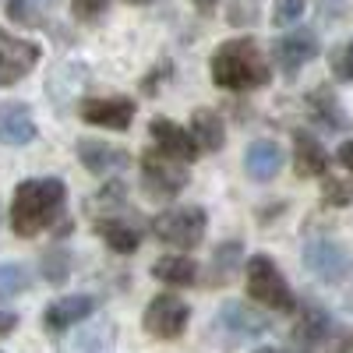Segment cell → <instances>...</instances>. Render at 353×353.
<instances>
[{
  "label": "cell",
  "mask_w": 353,
  "mask_h": 353,
  "mask_svg": "<svg viewBox=\"0 0 353 353\" xmlns=\"http://www.w3.org/2000/svg\"><path fill=\"white\" fill-rule=\"evenodd\" d=\"M272 57H276V64L286 78H293L304 64H311L314 57H318V36L311 32V28H297V32H286L276 39L272 46Z\"/></svg>",
  "instance_id": "7c38bea8"
},
{
  "label": "cell",
  "mask_w": 353,
  "mask_h": 353,
  "mask_svg": "<svg viewBox=\"0 0 353 353\" xmlns=\"http://www.w3.org/2000/svg\"><path fill=\"white\" fill-rule=\"evenodd\" d=\"M336 353H353V336H346V339H339V346H336Z\"/></svg>",
  "instance_id": "d6a6232c"
},
{
  "label": "cell",
  "mask_w": 353,
  "mask_h": 353,
  "mask_svg": "<svg viewBox=\"0 0 353 353\" xmlns=\"http://www.w3.org/2000/svg\"><path fill=\"white\" fill-rule=\"evenodd\" d=\"M113 346H117V325L113 321H96V325H85L74 339H68L61 353H113Z\"/></svg>",
  "instance_id": "d6986e66"
},
{
  "label": "cell",
  "mask_w": 353,
  "mask_h": 353,
  "mask_svg": "<svg viewBox=\"0 0 353 353\" xmlns=\"http://www.w3.org/2000/svg\"><path fill=\"white\" fill-rule=\"evenodd\" d=\"M254 353H286V350H279V346H258Z\"/></svg>",
  "instance_id": "e575fe53"
},
{
  "label": "cell",
  "mask_w": 353,
  "mask_h": 353,
  "mask_svg": "<svg viewBox=\"0 0 353 353\" xmlns=\"http://www.w3.org/2000/svg\"><path fill=\"white\" fill-rule=\"evenodd\" d=\"M329 64H332V74H336L339 81H353V39L332 50Z\"/></svg>",
  "instance_id": "83f0119b"
},
{
  "label": "cell",
  "mask_w": 353,
  "mask_h": 353,
  "mask_svg": "<svg viewBox=\"0 0 353 353\" xmlns=\"http://www.w3.org/2000/svg\"><path fill=\"white\" fill-rule=\"evenodd\" d=\"M332 332H336V325H332V314H329L325 307H304L297 329H293V343H297L301 350H304V346L314 350V346H321V343H329Z\"/></svg>",
  "instance_id": "ac0fdd59"
},
{
  "label": "cell",
  "mask_w": 353,
  "mask_h": 353,
  "mask_svg": "<svg viewBox=\"0 0 353 353\" xmlns=\"http://www.w3.org/2000/svg\"><path fill=\"white\" fill-rule=\"evenodd\" d=\"M106 8H110V0H74V4H71L78 21H96Z\"/></svg>",
  "instance_id": "f546056e"
},
{
  "label": "cell",
  "mask_w": 353,
  "mask_h": 353,
  "mask_svg": "<svg viewBox=\"0 0 353 353\" xmlns=\"http://www.w3.org/2000/svg\"><path fill=\"white\" fill-rule=\"evenodd\" d=\"M191 138L198 141L201 152H219L223 141H226V128H223V117L209 106H201L191 113Z\"/></svg>",
  "instance_id": "44dd1931"
},
{
  "label": "cell",
  "mask_w": 353,
  "mask_h": 353,
  "mask_svg": "<svg viewBox=\"0 0 353 353\" xmlns=\"http://www.w3.org/2000/svg\"><path fill=\"white\" fill-rule=\"evenodd\" d=\"M149 134L156 141V149L166 152L170 159H181V163H194L201 156L198 149V141L191 138V131H184L181 124H173L170 117H152V124H149Z\"/></svg>",
  "instance_id": "4fadbf2b"
},
{
  "label": "cell",
  "mask_w": 353,
  "mask_h": 353,
  "mask_svg": "<svg viewBox=\"0 0 353 353\" xmlns=\"http://www.w3.org/2000/svg\"><path fill=\"white\" fill-rule=\"evenodd\" d=\"M293 170L304 181H311V176H329V152L307 131H293Z\"/></svg>",
  "instance_id": "9a60e30c"
},
{
  "label": "cell",
  "mask_w": 353,
  "mask_h": 353,
  "mask_svg": "<svg viewBox=\"0 0 353 353\" xmlns=\"http://www.w3.org/2000/svg\"><path fill=\"white\" fill-rule=\"evenodd\" d=\"M188 321H191V307L176 297V293H159V297H152L149 307H145V314H141L145 332L156 336V339H176V336H184Z\"/></svg>",
  "instance_id": "ba28073f"
},
{
  "label": "cell",
  "mask_w": 353,
  "mask_h": 353,
  "mask_svg": "<svg viewBox=\"0 0 353 353\" xmlns=\"http://www.w3.org/2000/svg\"><path fill=\"white\" fill-rule=\"evenodd\" d=\"M32 286V276H28L25 265L18 261H0V301H11L18 293H25Z\"/></svg>",
  "instance_id": "d4e9b609"
},
{
  "label": "cell",
  "mask_w": 353,
  "mask_h": 353,
  "mask_svg": "<svg viewBox=\"0 0 353 353\" xmlns=\"http://www.w3.org/2000/svg\"><path fill=\"white\" fill-rule=\"evenodd\" d=\"M74 152H78L81 166L88 173H96V176H113V173H121V170L131 166V152L128 149H121V145H106L99 138H78Z\"/></svg>",
  "instance_id": "8fae6325"
},
{
  "label": "cell",
  "mask_w": 353,
  "mask_h": 353,
  "mask_svg": "<svg viewBox=\"0 0 353 353\" xmlns=\"http://www.w3.org/2000/svg\"><path fill=\"white\" fill-rule=\"evenodd\" d=\"M205 230H209V212L201 205H173L152 219V233L176 251H194L205 241Z\"/></svg>",
  "instance_id": "277c9868"
},
{
  "label": "cell",
  "mask_w": 353,
  "mask_h": 353,
  "mask_svg": "<svg viewBox=\"0 0 353 353\" xmlns=\"http://www.w3.org/2000/svg\"><path fill=\"white\" fill-rule=\"evenodd\" d=\"M212 81L226 92H251V88H261L272 81V68L261 57L258 43L241 36V39H226L216 46L212 61H209Z\"/></svg>",
  "instance_id": "7a4b0ae2"
},
{
  "label": "cell",
  "mask_w": 353,
  "mask_h": 353,
  "mask_svg": "<svg viewBox=\"0 0 353 353\" xmlns=\"http://www.w3.org/2000/svg\"><path fill=\"white\" fill-rule=\"evenodd\" d=\"M321 201H325L329 209H346L353 201V184L339 181V176H321Z\"/></svg>",
  "instance_id": "4316f807"
},
{
  "label": "cell",
  "mask_w": 353,
  "mask_h": 353,
  "mask_svg": "<svg viewBox=\"0 0 353 353\" xmlns=\"http://www.w3.org/2000/svg\"><path fill=\"white\" fill-rule=\"evenodd\" d=\"M43 276H46V283H53V286L68 283V276H71V251H68V248H50V251L43 254Z\"/></svg>",
  "instance_id": "484cf974"
},
{
  "label": "cell",
  "mask_w": 353,
  "mask_h": 353,
  "mask_svg": "<svg viewBox=\"0 0 353 353\" xmlns=\"http://www.w3.org/2000/svg\"><path fill=\"white\" fill-rule=\"evenodd\" d=\"M307 8V0H276V8H272V21L283 28V25H293Z\"/></svg>",
  "instance_id": "f1b7e54d"
},
{
  "label": "cell",
  "mask_w": 353,
  "mask_h": 353,
  "mask_svg": "<svg viewBox=\"0 0 353 353\" xmlns=\"http://www.w3.org/2000/svg\"><path fill=\"white\" fill-rule=\"evenodd\" d=\"M36 138V117L25 103L0 106V141L4 145H28Z\"/></svg>",
  "instance_id": "e0dca14e"
},
{
  "label": "cell",
  "mask_w": 353,
  "mask_h": 353,
  "mask_svg": "<svg viewBox=\"0 0 353 353\" xmlns=\"http://www.w3.org/2000/svg\"><path fill=\"white\" fill-rule=\"evenodd\" d=\"M39 43L11 36L8 28H0V88H8L14 81H21L28 71L39 64Z\"/></svg>",
  "instance_id": "9c48e42d"
},
{
  "label": "cell",
  "mask_w": 353,
  "mask_h": 353,
  "mask_svg": "<svg viewBox=\"0 0 353 353\" xmlns=\"http://www.w3.org/2000/svg\"><path fill=\"white\" fill-rule=\"evenodd\" d=\"M14 325H18V314H14V311H8V307H0V336L14 332Z\"/></svg>",
  "instance_id": "1f68e13d"
},
{
  "label": "cell",
  "mask_w": 353,
  "mask_h": 353,
  "mask_svg": "<svg viewBox=\"0 0 353 353\" xmlns=\"http://www.w3.org/2000/svg\"><path fill=\"white\" fill-rule=\"evenodd\" d=\"M336 159H339V166H343V170H350V173H353V138L339 145V152H336Z\"/></svg>",
  "instance_id": "4dcf8cb0"
},
{
  "label": "cell",
  "mask_w": 353,
  "mask_h": 353,
  "mask_svg": "<svg viewBox=\"0 0 353 353\" xmlns=\"http://www.w3.org/2000/svg\"><path fill=\"white\" fill-rule=\"evenodd\" d=\"M96 233L103 237V244H106L110 251H117V254H131V251L141 248V233H138V226L128 223V219L106 216V219L96 223Z\"/></svg>",
  "instance_id": "7402d4cb"
},
{
  "label": "cell",
  "mask_w": 353,
  "mask_h": 353,
  "mask_svg": "<svg viewBox=\"0 0 353 353\" xmlns=\"http://www.w3.org/2000/svg\"><path fill=\"white\" fill-rule=\"evenodd\" d=\"M283 163H286V156H283V149L276 141H269V138H261V141H251L248 145V152H244V170H248V176L251 181H272V176L283 170Z\"/></svg>",
  "instance_id": "2e32d148"
},
{
  "label": "cell",
  "mask_w": 353,
  "mask_h": 353,
  "mask_svg": "<svg viewBox=\"0 0 353 353\" xmlns=\"http://www.w3.org/2000/svg\"><path fill=\"white\" fill-rule=\"evenodd\" d=\"M128 4H152V0H128Z\"/></svg>",
  "instance_id": "d590c367"
},
{
  "label": "cell",
  "mask_w": 353,
  "mask_h": 353,
  "mask_svg": "<svg viewBox=\"0 0 353 353\" xmlns=\"http://www.w3.org/2000/svg\"><path fill=\"white\" fill-rule=\"evenodd\" d=\"M194 4H198V8H201V11H212V8H216V4H219V0H194Z\"/></svg>",
  "instance_id": "836d02e7"
},
{
  "label": "cell",
  "mask_w": 353,
  "mask_h": 353,
  "mask_svg": "<svg viewBox=\"0 0 353 353\" xmlns=\"http://www.w3.org/2000/svg\"><path fill=\"white\" fill-rule=\"evenodd\" d=\"M68 201V188L61 176H32L21 181L11 194V230L14 237H36L46 226H53V219L64 212Z\"/></svg>",
  "instance_id": "6da1fadb"
},
{
  "label": "cell",
  "mask_w": 353,
  "mask_h": 353,
  "mask_svg": "<svg viewBox=\"0 0 353 353\" xmlns=\"http://www.w3.org/2000/svg\"><path fill=\"white\" fill-rule=\"evenodd\" d=\"M36 4H53V0H36Z\"/></svg>",
  "instance_id": "8d00e7d4"
},
{
  "label": "cell",
  "mask_w": 353,
  "mask_h": 353,
  "mask_svg": "<svg viewBox=\"0 0 353 353\" xmlns=\"http://www.w3.org/2000/svg\"><path fill=\"white\" fill-rule=\"evenodd\" d=\"M96 307H99V297H92V293H71V297H61L43 311V329L46 332H64V329L78 325V321L92 318Z\"/></svg>",
  "instance_id": "5bb4252c"
},
{
  "label": "cell",
  "mask_w": 353,
  "mask_h": 353,
  "mask_svg": "<svg viewBox=\"0 0 353 353\" xmlns=\"http://www.w3.org/2000/svg\"><path fill=\"white\" fill-rule=\"evenodd\" d=\"M152 279L166 286H191L198 279V265L188 254H163L152 261Z\"/></svg>",
  "instance_id": "603a6c76"
},
{
  "label": "cell",
  "mask_w": 353,
  "mask_h": 353,
  "mask_svg": "<svg viewBox=\"0 0 353 353\" xmlns=\"http://www.w3.org/2000/svg\"><path fill=\"white\" fill-rule=\"evenodd\" d=\"M304 269L321 283H343L353 272V254L336 237H311L304 244Z\"/></svg>",
  "instance_id": "52a82bcc"
},
{
  "label": "cell",
  "mask_w": 353,
  "mask_h": 353,
  "mask_svg": "<svg viewBox=\"0 0 353 353\" xmlns=\"http://www.w3.org/2000/svg\"><path fill=\"white\" fill-rule=\"evenodd\" d=\"M212 332L223 339L226 350L241 346L248 339H258L265 332H272V318L261 314L254 307H248L244 301H226L219 311H216V321H212Z\"/></svg>",
  "instance_id": "8992f818"
},
{
  "label": "cell",
  "mask_w": 353,
  "mask_h": 353,
  "mask_svg": "<svg viewBox=\"0 0 353 353\" xmlns=\"http://www.w3.org/2000/svg\"><path fill=\"white\" fill-rule=\"evenodd\" d=\"M244 272H248L251 301L265 304L269 311H279V314H293V311H297V297H293L286 276L279 272V265L269 254H251L244 261Z\"/></svg>",
  "instance_id": "3957f363"
},
{
  "label": "cell",
  "mask_w": 353,
  "mask_h": 353,
  "mask_svg": "<svg viewBox=\"0 0 353 353\" xmlns=\"http://www.w3.org/2000/svg\"><path fill=\"white\" fill-rule=\"evenodd\" d=\"M138 170H141V188L149 191V198H156V201L176 198V194L188 188V181H191L188 163L170 159V156L159 152V149L145 152V156L138 159Z\"/></svg>",
  "instance_id": "5b68a950"
},
{
  "label": "cell",
  "mask_w": 353,
  "mask_h": 353,
  "mask_svg": "<svg viewBox=\"0 0 353 353\" xmlns=\"http://www.w3.org/2000/svg\"><path fill=\"white\" fill-rule=\"evenodd\" d=\"M78 113L85 124H96L106 131H128L134 121V103L124 96H88L78 103Z\"/></svg>",
  "instance_id": "30bf717a"
},
{
  "label": "cell",
  "mask_w": 353,
  "mask_h": 353,
  "mask_svg": "<svg viewBox=\"0 0 353 353\" xmlns=\"http://www.w3.org/2000/svg\"><path fill=\"white\" fill-rule=\"evenodd\" d=\"M307 110H311V117L318 124H325L329 131H346L350 128V117H346V110L339 106V99H336V92L329 85H318L314 92L307 96Z\"/></svg>",
  "instance_id": "ffe728a7"
},
{
  "label": "cell",
  "mask_w": 353,
  "mask_h": 353,
  "mask_svg": "<svg viewBox=\"0 0 353 353\" xmlns=\"http://www.w3.org/2000/svg\"><path fill=\"white\" fill-rule=\"evenodd\" d=\"M248 258H244V248L241 241H226L212 251V265H209V283H226L233 272L241 269Z\"/></svg>",
  "instance_id": "cb8c5ba5"
}]
</instances>
